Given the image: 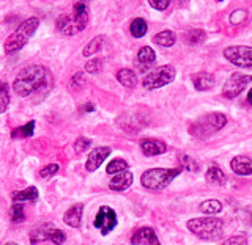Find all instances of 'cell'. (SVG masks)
<instances>
[{
	"label": "cell",
	"instance_id": "6da1fadb",
	"mask_svg": "<svg viewBox=\"0 0 252 245\" xmlns=\"http://www.w3.org/2000/svg\"><path fill=\"white\" fill-rule=\"evenodd\" d=\"M49 73L41 65H30L19 71V74L16 76L13 82L14 93L21 98H27L30 94L38 91L41 86L47 82Z\"/></svg>",
	"mask_w": 252,
	"mask_h": 245
},
{
	"label": "cell",
	"instance_id": "7a4b0ae2",
	"mask_svg": "<svg viewBox=\"0 0 252 245\" xmlns=\"http://www.w3.org/2000/svg\"><path fill=\"white\" fill-rule=\"evenodd\" d=\"M89 3H90V0H74L73 13L59 16L57 30L60 33L66 36H73L87 27V24H89V19H90Z\"/></svg>",
	"mask_w": 252,
	"mask_h": 245
},
{
	"label": "cell",
	"instance_id": "3957f363",
	"mask_svg": "<svg viewBox=\"0 0 252 245\" xmlns=\"http://www.w3.org/2000/svg\"><path fill=\"white\" fill-rule=\"evenodd\" d=\"M188 230L203 241H216L224 234V223L218 217L191 218L186 223Z\"/></svg>",
	"mask_w": 252,
	"mask_h": 245
},
{
	"label": "cell",
	"instance_id": "277c9868",
	"mask_svg": "<svg viewBox=\"0 0 252 245\" xmlns=\"http://www.w3.org/2000/svg\"><path fill=\"white\" fill-rule=\"evenodd\" d=\"M181 173V168H150L140 178V183L148 191H161L167 187Z\"/></svg>",
	"mask_w": 252,
	"mask_h": 245
},
{
	"label": "cell",
	"instance_id": "5b68a950",
	"mask_svg": "<svg viewBox=\"0 0 252 245\" xmlns=\"http://www.w3.org/2000/svg\"><path fill=\"white\" fill-rule=\"evenodd\" d=\"M39 26V19L38 18H29L24 21L21 26L16 28L14 33L8 36L5 41V52L6 54H13L16 51L22 49L24 46L27 44V41L32 38V35L35 33V30Z\"/></svg>",
	"mask_w": 252,
	"mask_h": 245
},
{
	"label": "cell",
	"instance_id": "8992f818",
	"mask_svg": "<svg viewBox=\"0 0 252 245\" xmlns=\"http://www.w3.org/2000/svg\"><path fill=\"white\" fill-rule=\"evenodd\" d=\"M225 124H227V116L224 113L215 112V113L203 115L195 123H192L191 128H189V132L197 138H205L211 136V134L218 132L219 129H222Z\"/></svg>",
	"mask_w": 252,
	"mask_h": 245
},
{
	"label": "cell",
	"instance_id": "52a82bcc",
	"mask_svg": "<svg viewBox=\"0 0 252 245\" xmlns=\"http://www.w3.org/2000/svg\"><path fill=\"white\" fill-rule=\"evenodd\" d=\"M175 76H177L175 68L170 65H164V66L156 68L150 74H147L142 83H144V88L147 90H156V88H161L164 85L172 83Z\"/></svg>",
	"mask_w": 252,
	"mask_h": 245
},
{
	"label": "cell",
	"instance_id": "ba28073f",
	"mask_svg": "<svg viewBox=\"0 0 252 245\" xmlns=\"http://www.w3.org/2000/svg\"><path fill=\"white\" fill-rule=\"evenodd\" d=\"M224 57L240 68H252V47L228 46L224 49Z\"/></svg>",
	"mask_w": 252,
	"mask_h": 245
},
{
	"label": "cell",
	"instance_id": "9c48e42d",
	"mask_svg": "<svg viewBox=\"0 0 252 245\" xmlns=\"http://www.w3.org/2000/svg\"><path fill=\"white\" fill-rule=\"evenodd\" d=\"M252 77L248 74H241V73H235L230 76V79L225 82L224 88H222V94L228 99L236 98L241 91H244V88L251 83Z\"/></svg>",
	"mask_w": 252,
	"mask_h": 245
},
{
	"label": "cell",
	"instance_id": "30bf717a",
	"mask_svg": "<svg viewBox=\"0 0 252 245\" xmlns=\"http://www.w3.org/2000/svg\"><path fill=\"white\" fill-rule=\"evenodd\" d=\"M94 228H98L102 236H107L117 226V214L112 208L101 206L94 217Z\"/></svg>",
	"mask_w": 252,
	"mask_h": 245
},
{
	"label": "cell",
	"instance_id": "8fae6325",
	"mask_svg": "<svg viewBox=\"0 0 252 245\" xmlns=\"http://www.w3.org/2000/svg\"><path fill=\"white\" fill-rule=\"evenodd\" d=\"M131 242L134 245H161L155 230L153 228H148V226L139 228V230L132 234Z\"/></svg>",
	"mask_w": 252,
	"mask_h": 245
},
{
	"label": "cell",
	"instance_id": "7c38bea8",
	"mask_svg": "<svg viewBox=\"0 0 252 245\" xmlns=\"http://www.w3.org/2000/svg\"><path fill=\"white\" fill-rule=\"evenodd\" d=\"M110 154V148L109 146H99L92 149V153L89 154V159H87L85 168L89 171H94L101 167V163L104 162Z\"/></svg>",
	"mask_w": 252,
	"mask_h": 245
},
{
	"label": "cell",
	"instance_id": "4fadbf2b",
	"mask_svg": "<svg viewBox=\"0 0 252 245\" xmlns=\"http://www.w3.org/2000/svg\"><path fill=\"white\" fill-rule=\"evenodd\" d=\"M132 184V173L125 170V171H120L117 173V175L110 179L109 183V189L114 192H125L126 189H129Z\"/></svg>",
	"mask_w": 252,
	"mask_h": 245
},
{
	"label": "cell",
	"instance_id": "5bb4252c",
	"mask_svg": "<svg viewBox=\"0 0 252 245\" xmlns=\"http://www.w3.org/2000/svg\"><path fill=\"white\" fill-rule=\"evenodd\" d=\"M232 170L240 176H249L252 175V159L248 156H236L230 162Z\"/></svg>",
	"mask_w": 252,
	"mask_h": 245
},
{
	"label": "cell",
	"instance_id": "9a60e30c",
	"mask_svg": "<svg viewBox=\"0 0 252 245\" xmlns=\"http://www.w3.org/2000/svg\"><path fill=\"white\" fill-rule=\"evenodd\" d=\"M140 148H142V153L145 156H159L164 154L167 146H165L164 141L161 140H155V138H145L140 141Z\"/></svg>",
	"mask_w": 252,
	"mask_h": 245
},
{
	"label": "cell",
	"instance_id": "2e32d148",
	"mask_svg": "<svg viewBox=\"0 0 252 245\" xmlns=\"http://www.w3.org/2000/svg\"><path fill=\"white\" fill-rule=\"evenodd\" d=\"M82 212H84V204L82 203L74 204V206H71L65 212V216H63V222L69 226H73V228H79L81 226V220H82Z\"/></svg>",
	"mask_w": 252,
	"mask_h": 245
},
{
	"label": "cell",
	"instance_id": "e0dca14e",
	"mask_svg": "<svg viewBox=\"0 0 252 245\" xmlns=\"http://www.w3.org/2000/svg\"><path fill=\"white\" fill-rule=\"evenodd\" d=\"M54 225L51 223H44V225H39L36 226L35 230H32L30 233V241L32 244H39V242H44V241H49V234L54 230Z\"/></svg>",
	"mask_w": 252,
	"mask_h": 245
},
{
	"label": "cell",
	"instance_id": "ac0fdd59",
	"mask_svg": "<svg viewBox=\"0 0 252 245\" xmlns=\"http://www.w3.org/2000/svg\"><path fill=\"white\" fill-rule=\"evenodd\" d=\"M192 82H194L195 90L205 91V90H210L215 86V77L208 73H199V74L192 76Z\"/></svg>",
	"mask_w": 252,
	"mask_h": 245
},
{
	"label": "cell",
	"instance_id": "d6986e66",
	"mask_svg": "<svg viewBox=\"0 0 252 245\" xmlns=\"http://www.w3.org/2000/svg\"><path fill=\"white\" fill-rule=\"evenodd\" d=\"M205 179H207L208 183L213 184V186H222V184H225V181H227L224 171L220 170L219 167H216V165H213V167H210L207 170V173H205Z\"/></svg>",
	"mask_w": 252,
	"mask_h": 245
},
{
	"label": "cell",
	"instance_id": "ffe728a7",
	"mask_svg": "<svg viewBox=\"0 0 252 245\" xmlns=\"http://www.w3.org/2000/svg\"><path fill=\"white\" fill-rule=\"evenodd\" d=\"M13 200L14 203H24V201H36L38 200V191L36 187L30 186L27 189H24V191H18L13 193Z\"/></svg>",
	"mask_w": 252,
	"mask_h": 245
},
{
	"label": "cell",
	"instance_id": "44dd1931",
	"mask_svg": "<svg viewBox=\"0 0 252 245\" xmlns=\"http://www.w3.org/2000/svg\"><path fill=\"white\" fill-rule=\"evenodd\" d=\"M117 81L120 82L123 86H126V88H134L137 83V77H136V74H134V71L123 68L117 73Z\"/></svg>",
	"mask_w": 252,
	"mask_h": 245
},
{
	"label": "cell",
	"instance_id": "7402d4cb",
	"mask_svg": "<svg viewBox=\"0 0 252 245\" xmlns=\"http://www.w3.org/2000/svg\"><path fill=\"white\" fill-rule=\"evenodd\" d=\"M137 61H139V65H142V66H152L153 63L156 61V54H155V51L152 49V47H148V46H145V47H142V49L137 52Z\"/></svg>",
	"mask_w": 252,
	"mask_h": 245
},
{
	"label": "cell",
	"instance_id": "603a6c76",
	"mask_svg": "<svg viewBox=\"0 0 252 245\" xmlns=\"http://www.w3.org/2000/svg\"><path fill=\"white\" fill-rule=\"evenodd\" d=\"M153 41H155L156 44L162 46V47H170V46L175 44V41H177V35H175V31H172V30H162V31H159L158 35H155Z\"/></svg>",
	"mask_w": 252,
	"mask_h": 245
},
{
	"label": "cell",
	"instance_id": "cb8c5ba5",
	"mask_svg": "<svg viewBox=\"0 0 252 245\" xmlns=\"http://www.w3.org/2000/svg\"><path fill=\"white\" fill-rule=\"evenodd\" d=\"M33 129H35V121H29L27 124L21 126V128H16L11 132V138H29L33 136Z\"/></svg>",
	"mask_w": 252,
	"mask_h": 245
},
{
	"label": "cell",
	"instance_id": "d4e9b609",
	"mask_svg": "<svg viewBox=\"0 0 252 245\" xmlns=\"http://www.w3.org/2000/svg\"><path fill=\"white\" fill-rule=\"evenodd\" d=\"M200 211L207 216H215L222 211V203L218 200H207L200 204Z\"/></svg>",
	"mask_w": 252,
	"mask_h": 245
},
{
	"label": "cell",
	"instance_id": "484cf974",
	"mask_svg": "<svg viewBox=\"0 0 252 245\" xmlns=\"http://www.w3.org/2000/svg\"><path fill=\"white\" fill-rule=\"evenodd\" d=\"M102 44H104V36H96V38H93L92 41L87 44L84 47V57H92V55H94L96 52L101 51V47Z\"/></svg>",
	"mask_w": 252,
	"mask_h": 245
},
{
	"label": "cell",
	"instance_id": "4316f807",
	"mask_svg": "<svg viewBox=\"0 0 252 245\" xmlns=\"http://www.w3.org/2000/svg\"><path fill=\"white\" fill-rule=\"evenodd\" d=\"M131 35L134 38H142L145 33H147V30H148V26H147V22L142 19V18H136L132 22H131Z\"/></svg>",
	"mask_w": 252,
	"mask_h": 245
},
{
	"label": "cell",
	"instance_id": "83f0119b",
	"mask_svg": "<svg viewBox=\"0 0 252 245\" xmlns=\"http://www.w3.org/2000/svg\"><path fill=\"white\" fill-rule=\"evenodd\" d=\"M205 38H207V33H205V31L200 30V28H192V30H189L186 33V41L189 44H192V46L203 43Z\"/></svg>",
	"mask_w": 252,
	"mask_h": 245
},
{
	"label": "cell",
	"instance_id": "f1b7e54d",
	"mask_svg": "<svg viewBox=\"0 0 252 245\" xmlns=\"http://www.w3.org/2000/svg\"><path fill=\"white\" fill-rule=\"evenodd\" d=\"M10 218L14 223H21L26 220V212H24V204L21 203H14L11 209H10Z\"/></svg>",
	"mask_w": 252,
	"mask_h": 245
},
{
	"label": "cell",
	"instance_id": "f546056e",
	"mask_svg": "<svg viewBox=\"0 0 252 245\" xmlns=\"http://www.w3.org/2000/svg\"><path fill=\"white\" fill-rule=\"evenodd\" d=\"M10 104V91L5 82H0V113H3Z\"/></svg>",
	"mask_w": 252,
	"mask_h": 245
},
{
	"label": "cell",
	"instance_id": "4dcf8cb0",
	"mask_svg": "<svg viewBox=\"0 0 252 245\" xmlns=\"http://www.w3.org/2000/svg\"><path fill=\"white\" fill-rule=\"evenodd\" d=\"M126 168H128V163H126V161H123V159H114L112 162H109L106 171L109 173V175H117V173L125 171Z\"/></svg>",
	"mask_w": 252,
	"mask_h": 245
},
{
	"label": "cell",
	"instance_id": "1f68e13d",
	"mask_svg": "<svg viewBox=\"0 0 252 245\" xmlns=\"http://www.w3.org/2000/svg\"><path fill=\"white\" fill-rule=\"evenodd\" d=\"M102 69V60L101 58H92L90 61H87L85 65V71L90 74H98Z\"/></svg>",
	"mask_w": 252,
	"mask_h": 245
},
{
	"label": "cell",
	"instance_id": "d6a6232c",
	"mask_svg": "<svg viewBox=\"0 0 252 245\" xmlns=\"http://www.w3.org/2000/svg\"><path fill=\"white\" fill-rule=\"evenodd\" d=\"M90 145H92V140H90V138H87V137H79V138L76 140V143H74V151H76L77 154H81V153L87 151V149L90 148Z\"/></svg>",
	"mask_w": 252,
	"mask_h": 245
},
{
	"label": "cell",
	"instance_id": "836d02e7",
	"mask_svg": "<svg viewBox=\"0 0 252 245\" xmlns=\"http://www.w3.org/2000/svg\"><path fill=\"white\" fill-rule=\"evenodd\" d=\"M49 241L52 244H55V245H62L63 242L66 241V236L62 230H59V228H54V230L51 231V234H49Z\"/></svg>",
	"mask_w": 252,
	"mask_h": 245
},
{
	"label": "cell",
	"instance_id": "e575fe53",
	"mask_svg": "<svg viewBox=\"0 0 252 245\" xmlns=\"http://www.w3.org/2000/svg\"><path fill=\"white\" fill-rule=\"evenodd\" d=\"M59 165L57 163H49V165H46V167L41 168V171H39V176H41L43 179H47V178H52L55 173L59 171Z\"/></svg>",
	"mask_w": 252,
	"mask_h": 245
},
{
	"label": "cell",
	"instance_id": "d590c367",
	"mask_svg": "<svg viewBox=\"0 0 252 245\" xmlns=\"http://www.w3.org/2000/svg\"><path fill=\"white\" fill-rule=\"evenodd\" d=\"M222 245H248V238L244 234L232 236V238H228Z\"/></svg>",
	"mask_w": 252,
	"mask_h": 245
},
{
	"label": "cell",
	"instance_id": "8d00e7d4",
	"mask_svg": "<svg viewBox=\"0 0 252 245\" xmlns=\"http://www.w3.org/2000/svg\"><path fill=\"white\" fill-rule=\"evenodd\" d=\"M172 0H148V3L152 5L155 10L158 11H164V10H167L169 5H170Z\"/></svg>",
	"mask_w": 252,
	"mask_h": 245
},
{
	"label": "cell",
	"instance_id": "74e56055",
	"mask_svg": "<svg viewBox=\"0 0 252 245\" xmlns=\"http://www.w3.org/2000/svg\"><path fill=\"white\" fill-rule=\"evenodd\" d=\"M180 162L183 163V168H186V170H189V171L199 170V167H197V163H195L192 159H189L188 156H180Z\"/></svg>",
	"mask_w": 252,
	"mask_h": 245
},
{
	"label": "cell",
	"instance_id": "f35d334b",
	"mask_svg": "<svg viewBox=\"0 0 252 245\" xmlns=\"http://www.w3.org/2000/svg\"><path fill=\"white\" fill-rule=\"evenodd\" d=\"M244 19H246V11H244V10H238V11L232 13V16H230V22L232 24H240Z\"/></svg>",
	"mask_w": 252,
	"mask_h": 245
},
{
	"label": "cell",
	"instance_id": "ab89813d",
	"mask_svg": "<svg viewBox=\"0 0 252 245\" xmlns=\"http://www.w3.org/2000/svg\"><path fill=\"white\" fill-rule=\"evenodd\" d=\"M84 83V74L82 73H77L73 76L71 79V88H77V86H82Z\"/></svg>",
	"mask_w": 252,
	"mask_h": 245
},
{
	"label": "cell",
	"instance_id": "60d3db41",
	"mask_svg": "<svg viewBox=\"0 0 252 245\" xmlns=\"http://www.w3.org/2000/svg\"><path fill=\"white\" fill-rule=\"evenodd\" d=\"M248 101H249V104L252 106V88H251L249 93H248Z\"/></svg>",
	"mask_w": 252,
	"mask_h": 245
},
{
	"label": "cell",
	"instance_id": "b9f144b4",
	"mask_svg": "<svg viewBox=\"0 0 252 245\" xmlns=\"http://www.w3.org/2000/svg\"><path fill=\"white\" fill-rule=\"evenodd\" d=\"M93 109H94V107H93L92 104H87V106H85V110H87V112H90V110H93Z\"/></svg>",
	"mask_w": 252,
	"mask_h": 245
},
{
	"label": "cell",
	"instance_id": "7bdbcfd3",
	"mask_svg": "<svg viewBox=\"0 0 252 245\" xmlns=\"http://www.w3.org/2000/svg\"><path fill=\"white\" fill-rule=\"evenodd\" d=\"M5 245H18V244H14V242H8V244H5Z\"/></svg>",
	"mask_w": 252,
	"mask_h": 245
},
{
	"label": "cell",
	"instance_id": "ee69618b",
	"mask_svg": "<svg viewBox=\"0 0 252 245\" xmlns=\"http://www.w3.org/2000/svg\"><path fill=\"white\" fill-rule=\"evenodd\" d=\"M218 2H222V0H218Z\"/></svg>",
	"mask_w": 252,
	"mask_h": 245
}]
</instances>
